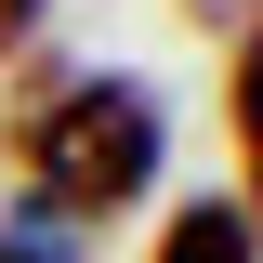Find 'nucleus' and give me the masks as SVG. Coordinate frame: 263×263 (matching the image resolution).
Segmentation results:
<instances>
[{
  "label": "nucleus",
  "mask_w": 263,
  "mask_h": 263,
  "mask_svg": "<svg viewBox=\"0 0 263 263\" xmlns=\"http://www.w3.org/2000/svg\"><path fill=\"white\" fill-rule=\"evenodd\" d=\"M0 145H13L27 197H53L66 224H119L158 184V92L145 79H92V66H27Z\"/></svg>",
  "instance_id": "obj_1"
},
{
  "label": "nucleus",
  "mask_w": 263,
  "mask_h": 263,
  "mask_svg": "<svg viewBox=\"0 0 263 263\" xmlns=\"http://www.w3.org/2000/svg\"><path fill=\"white\" fill-rule=\"evenodd\" d=\"M224 132H237V184H250L237 211L263 224V13L237 27V66H224Z\"/></svg>",
  "instance_id": "obj_2"
},
{
  "label": "nucleus",
  "mask_w": 263,
  "mask_h": 263,
  "mask_svg": "<svg viewBox=\"0 0 263 263\" xmlns=\"http://www.w3.org/2000/svg\"><path fill=\"white\" fill-rule=\"evenodd\" d=\"M158 263H263V224L237 211V197H197V211L158 224Z\"/></svg>",
  "instance_id": "obj_3"
},
{
  "label": "nucleus",
  "mask_w": 263,
  "mask_h": 263,
  "mask_svg": "<svg viewBox=\"0 0 263 263\" xmlns=\"http://www.w3.org/2000/svg\"><path fill=\"white\" fill-rule=\"evenodd\" d=\"M27 27H40V0H0V53H27Z\"/></svg>",
  "instance_id": "obj_4"
},
{
  "label": "nucleus",
  "mask_w": 263,
  "mask_h": 263,
  "mask_svg": "<svg viewBox=\"0 0 263 263\" xmlns=\"http://www.w3.org/2000/svg\"><path fill=\"white\" fill-rule=\"evenodd\" d=\"M0 263H40V250H13V237H0Z\"/></svg>",
  "instance_id": "obj_5"
}]
</instances>
